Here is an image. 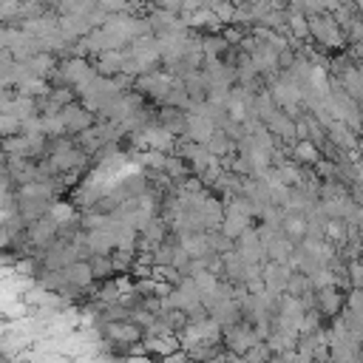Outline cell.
Returning <instances> with one entry per match:
<instances>
[{"mask_svg":"<svg viewBox=\"0 0 363 363\" xmlns=\"http://www.w3.org/2000/svg\"><path fill=\"white\" fill-rule=\"evenodd\" d=\"M224 343H227V349H233L236 355H244V352H250L255 346V335L247 327L236 324V327H227L224 329Z\"/></svg>","mask_w":363,"mask_h":363,"instance_id":"obj_1","label":"cell"},{"mask_svg":"<svg viewBox=\"0 0 363 363\" xmlns=\"http://www.w3.org/2000/svg\"><path fill=\"white\" fill-rule=\"evenodd\" d=\"M105 335H108L111 341L122 343V346H131V349H136V341L142 338L140 327H133V324H125V321H111V324L105 327Z\"/></svg>","mask_w":363,"mask_h":363,"instance_id":"obj_2","label":"cell"},{"mask_svg":"<svg viewBox=\"0 0 363 363\" xmlns=\"http://www.w3.org/2000/svg\"><path fill=\"white\" fill-rule=\"evenodd\" d=\"M309 31H312L318 40H324L327 45H338V43H341L338 23H332L329 17H312V23H309Z\"/></svg>","mask_w":363,"mask_h":363,"instance_id":"obj_3","label":"cell"},{"mask_svg":"<svg viewBox=\"0 0 363 363\" xmlns=\"http://www.w3.org/2000/svg\"><path fill=\"white\" fill-rule=\"evenodd\" d=\"M179 349H182V343H179L170 332H162V335H154V338L145 341V352H151V355L168 357V355H173V352H179Z\"/></svg>","mask_w":363,"mask_h":363,"instance_id":"obj_4","label":"cell"},{"mask_svg":"<svg viewBox=\"0 0 363 363\" xmlns=\"http://www.w3.org/2000/svg\"><path fill=\"white\" fill-rule=\"evenodd\" d=\"M341 290L335 287H324L321 292H318V312H324V315H335L341 309Z\"/></svg>","mask_w":363,"mask_h":363,"instance_id":"obj_5","label":"cell"},{"mask_svg":"<svg viewBox=\"0 0 363 363\" xmlns=\"http://www.w3.org/2000/svg\"><path fill=\"white\" fill-rule=\"evenodd\" d=\"M284 224H287V236L301 239V236L306 233V221H304V218H287Z\"/></svg>","mask_w":363,"mask_h":363,"instance_id":"obj_6","label":"cell"},{"mask_svg":"<svg viewBox=\"0 0 363 363\" xmlns=\"http://www.w3.org/2000/svg\"><path fill=\"white\" fill-rule=\"evenodd\" d=\"M207 142H210V154H224L227 148H230V142H227V140H224L221 133H213V136H210Z\"/></svg>","mask_w":363,"mask_h":363,"instance_id":"obj_7","label":"cell"},{"mask_svg":"<svg viewBox=\"0 0 363 363\" xmlns=\"http://www.w3.org/2000/svg\"><path fill=\"white\" fill-rule=\"evenodd\" d=\"M309 279H304V276H295V279H290V290L295 292V295H304L306 290H309Z\"/></svg>","mask_w":363,"mask_h":363,"instance_id":"obj_8","label":"cell"},{"mask_svg":"<svg viewBox=\"0 0 363 363\" xmlns=\"http://www.w3.org/2000/svg\"><path fill=\"white\" fill-rule=\"evenodd\" d=\"M298 156H304L306 162H315V156H318V151L309 145V142H304V145H298V151H295Z\"/></svg>","mask_w":363,"mask_h":363,"instance_id":"obj_9","label":"cell"},{"mask_svg":"<svg viewBox=\"0 0 363 363\" xmlns=\"http://www.w3.org/2000/svg\"><path fill=\"white\" fill-rule=\"evenodd\" d=\"M290 29H292V31H295V34H301V37H304V34H306V31H309V26H306V20H304V17H295V20H292V26H290Z\"/></svg>","mask_w":363,"mask_h":363,"instance_id":"obj_10","label":"cell"},{"mask_svg":"<svg viewBox=\"0 0 363 363\" xmlns=\"http://www.w3.org/2000/svg\"><path fill=\"white\" fill-rule=\"evenodd\" d=\"M327 233H329L332 239H343V227L335 221V224H329V230H327Z\"/></svg>","mask_w":363,"mask_h":363,"instance_id":"obj_11","label":"cell"},{"mask_svg":"<svg viewBox=\"0 0 363 363\" xmlns=\"http://www.w3.org/2000/svg\"><path fill=\"white\" fill-rule=\"evenodd\" d=\"M125 363H156V360H151L148 355H140V357H128Z\"/></svg>","mask_w":363,"mask_h":363,"instance_id":"obj_12","label":"cell"}]
</instances>
